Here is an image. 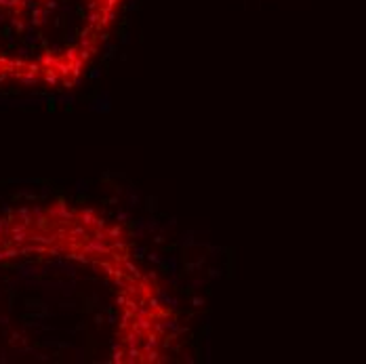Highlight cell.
<instances>
[{"label": "cell", "instance_id": "obj_1", "mask_svg": "<svg viewBox=\"0 0 366 364\" xmlns=\"http://www.w3.org/2000/svg\"><path fill=\"white\" fill-rule=\"evenodd\" d=\"M186 326L120 221L70 198L0 211V364H169Z\"/></svg>", "mask_w": 366, "mask_h": 364}, {"label": "cell", "instance_id": "obj_2", "mask_svg": "<svg viewBox=\"0 0 366 364\" xmlns=\"http://www.w3.org/2000/svg\"><path fill=\"white\" fill-rule=\"evenodd\" d=\"M124 0H0V86L61 93L95 65Z\"/></svg>", "mask_w": 366, "mask_h": 364}]
</instances>
